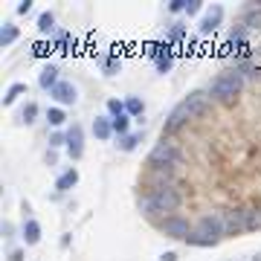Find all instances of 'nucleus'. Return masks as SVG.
Here are the masks:
<instances>
[{"label": "nucleus", "instance_id": "nucleus-1", "mask_svg": "<svg viewBox=\"0 0 261 261\" xmlns=\"http://www.w3.org/2000/svg\"><path fill=\"white\" fill-rule=\"evenodd\" d=\"M224 232H227V229H224V218H218V215H203V218L197 221V227L192 229V238H189V241L206 247V244H215Z\"/></svg>", "mask_w": 261, "mask_h": 261}, {"label": "nucleus", "instance_id": "nucleus-2", "mask_svg": "<svg viewBox=\"0 0 261 261\" xmlns=\"http://www.w3.org/2000/svg\"><path fill=\"white\" fill-rule=\"evenodd\" d=\"M238 90H241V76L238 73H224V76H218L212 81L209 96H215L218 102H232V99L238 96Z\"/></svg>", "mask_w": 261, "mask_h": 261}, {"label": "nucleus", "instance_id": "nucleus-3", "mask_svg": "<svg viewBox=\"0 0 261 261\" xmlns=\"http://www.w3.org/2000/svg\"><path fill=\"white\" fill-rule=\"evenodd\" d=\"M177 206H180V192L174 186H157L151 200H148L151 212H174Z\"/></svg>", "mask_w": 261, "mask_h": 261}, {"label": "nucleus", "instance_id": "nucleus-4", "mask_svg": "<svg viewBox=\"0 0 261 261\" xmlns=\"http://www.w3.org/2000/svg\"><path fill=\"white\" fill-rule=\"evenodd\" d=\"M148 163L154 165V168H165V165H180V151H177V145L174 142H157L154 145V151H151V157H148Z\"/></svg>", "mask_w": 261, "mask_h": 261}, {"label": "nucleus", "instance_id": "nucleus-5", "mask_svg": "<svg viewBox=\"0 0 261 261\" xmlns=\"http://www.w3.org/2000/svg\"><path fill=\"white\" fill-rule=\"evenodd\" d=\"M163 232L165 235H171V238H183V241L192 238V229H189V224H186L183 218H165L163 221Z\"/></svg>", "mask_w": 261, "mask_h": 261}, {"label": "nucleus", "instance_id": "nucleus-6", "mask_svg": "<svg viewBox=\"0 0 261 261\" xmlns=\"http://www.w3.org/2000/svg\"><path fill=\"white\" fill-rule=\"evenodd\" d=\"M209 99L206 93H192L189 99H183V107L189 110V116H203L206 110H209Z\"/></svg>", "mask_w": 261, "mask_h": 261}, {"label": "nucleus", "instance_id": "nucleus-7", "mask_svg": "<svg viewBox=\"0 0 261 261\" xmlns=\"http://www.w3.org/2000/svg\"><path fill=\"white\" fill-rule=\"evenodd\" d=\"M84 136H81V125H73V128L67 130V151H70V157L73 160H78L81 154H84V142H81Z\"/></svg>", "mask_w": 261, "mask_h": 261}, {"label": "nucleus", "instance_id": "nucleus-8", "mask_svg": "<svg viewBox=\"0 0 261 261\" xmlns=\"http://www.w3.org/2000/svg\"><path fill=\"white\" fill-rule=\"evenodd\" d=\"M52 96H55V102H61V104H76V99H78V93H76V87L70 84V81H58L52 90H50Z\"/></svg>", "mask_w": 261, "mask_h": 261}, {"label": "nucleus", "instance_id": "nucleus-9", "mask_svg": "<svg viewBox=\"0 0 261 261\" xmlns=\"http://www.w3.org/2000/svg\"><path fill=\"white\" fill-rule=\"evenodd\" d=\"M221 18H224V9H221V6H212V9L203 15V21H200V32H203V35L215 32V29H218V24H221Z\"/></svg>", "mask_w": 261, "mask_h": 261}, {"label": "nucleus", "instance_id": "nucleus-10", "mask_svg": "<svg viewBox=\"0 0 261 261\" xmlns=\"http://www.w3.org/2000/svg\"><path fill=\"white\" fill-rule=\"evenodd\" d=\"M224 229L235 232V229H247V209H229L224 218Z\"/></svg>", "mask_w": 261, "mask_h": 261}, {"label": "nucleus", "instance_id": "nucleus-11", "mask_svg": "<svg viewBox=\"0 0 261 261\" xmlns=\"http://www.w3.org/2000/svg\"><path fill=\"white\" fill-rule=\"evenodd\" d=\"M38 84L44 87V90H52L55 84H58V67L47 64L44 70H41V78H38Z\"/></svg>", "mask_w": 261, "mask_h": 261}, {"label": "nucleus", "instance_id": "nucleus-12", "mask_svg": "<svg viewBox=\"0 0 261 261\" xmlns=\"http://www.w3.org/2000/svg\"><path fill=\"white\" fill-rule=\"evenodd\" d=\"M186 119H189V110H186V107H183V102H180V104L174 107V113L168 116V122H165V130H177L180 125H183V122H186Z\"/></svg>", "mask_w": 261, "mask_h": 261}, {"label": "nucleus", "instance_id": "nucleus-13", "mask_svg": "<svg viewBox=\"0 0 261 261\" xmlns=\"http://www.w3.org/2000/svg\"><path fill=\"white\" fill-rule=\"evenodd\" d=\"M76 183H78V171H76V168H70V171H64V174L55 180V189H58V192H67V189H73Z\"/></svg>", "mask_w": 261, "mask_h": 261}, {"label": "nucleus", "instance_id": "nucleus-14", "mask_svg": "<svg viewBox=\"0 0 261 261\" xmlns=\"http://www.w3.org/2000/svg\"><path fill=\"white\" fill-rule=\"evenodd\" d=\"M93 133H96L99 139H110V133H113V122L96 116V119H93Z\"/></svg>", "mask_w": 261, "mask_h": 261}, {"label": "nucleus", "instance_id": "nucleus-15", "mask_svg": "<svg viewBox=\"0 0 261 261\" xmlns=\"http://www.w3.org/2000/svg\"><path fill=\"white\" fill-rule=\"evenodd\" d=\"M24 238H26V244H38V241H41V227H38V221H26V224H24Z\"/></svg>", "mask_w": 261, "mask_h": 261}, {"label": "nucleus", "instance_id": "nucleus-16", "mask_svg": "<svg viewBox=\"0 0 261 261\" xmlns=\"http://www.w3.org/2000/svg\"><path fill=\"white\" fill-rule=\"evenodd\" d=\"M21 93H26V84H24V81H15V84L6 90V96H3V104H12L15 99L21 96Z\"/></svg>", "mask_w": 261, "mask_h": 261}, {"label": "nucleus", "instance_id": "nucleus-17", "mask_svg": "<svg viewBox=\"0 0 261 261\" xmlns=\"http://www.w3.org/2000/svg\"><path fill=\"white\" fill-rule=\"evenodd\" d=\"M142 110H145V104H142V99L130 96L128 102H125V113H128V116H139Z\"/></svg>", "mask_w": 261, "mask_h": 261}, {"label": "nucleus", "instance_id": "nucleus-18", "mask_svg": "<svg viewBox=\"0 0 261 261\" xmlns=\"http://www.w3.org/2000/svg\"><path fill=\"white\" fill-rule=\"evenodd\" d=\"M12 41H18V26L3 24V29H0V44H12Z\"/></svg>", "mask_w": 261, "mask_h": 261}, {"label": "nucleus", "instance_id": "nucleus-19", "mask_svg": "<svg viewBox=\"0 0 261 261\" xmlns=\"http://www.w3.org/2000/svg\"><path fill=\"white\" fill-rule=\"evenodd\" d=\"M139 139H142V133H125V136H122V142H119V148H122V151H133Z\"/></svg>", "mask_w": 261, "mask_h": 261}, {"label": "nucleus", "instance_id": "nucleus-20", "mask_svg": "<svg viewBox=\"0 0 261 261\" xmlns=\"http://www.w3.org/2000/svg\"><path fill=\"white\" fill-rule=\"evenodd\" d=\"M52 24H55L52 12H44V15L38 18V29H41V32H52Z\"/></svg>", "mask_w": 261, "mask_h": 261}, {"label": "nucleus", "instance_id": "nucleus-21", "mask_svg": "<svg viewBox=\"0 0 261 261\" xmlns=\"http://www.w3.org/2000/svg\"><path fill=\"white\" fill-rule=\"evenodd\" d=\"M47 119H50V125H64V110H61V107H50V110H47Z\"/></svg>", "mask_w": 261, "mask_h": 261}, {"label": "nucleus", "instance_id": "nucleus-22", "mask_svg": "<svg viewBox=\"0 0 261 261\" xmlns=\"http://www.w3.org/2000/svg\"><path fill=\"white\" fill-rule=\"evenodd\" d=\"M107 110L113 113V119H119V116H125V104H122L119 99H110V102H107Z\"/></svg>", "mask_w": 261, "mask_h": 261}, {"label": "nucleus", "instance_id": "nucleus-23", "mask_svg": "<svg viewBox=\"0 0 261 261\" xmlns=\"http://www.w3.org/2000/svg\"><path fill=\"white\" fill-rule=\"evenodd\" d=\"M55 50H58V52H67V50H73V38H70L67 32H61V35H58V41H55Z\"/></svg>", "mask_w": 261, "mask_h": 261}, {"label": "nucleus", "instance_id": "nucleus-24", "mask_svg": "<svg viewBox=\"0 0 261 261\" xmlns=\"http://www.w3.org/2000/svg\"><path fill=\"white\" fill-rule=\"evenodd\" d=\"M21 116H24V122H35V116H38V104L29 102V104L24 107V113H21Z\"/></svg>", "mask_w": 261, "mask_h": 261}, {"label": "nucleus", "instance_id": "nucleus-25", "mask_svg": "<svg viewBox=\"0 0 261 261\" xmlns=\"http://www.w3.org/2000/svg\"><path fill=\"white\" fill-rule=\"evenodd\" d=\"M110 122H113V130H116V133H122V136H125V130H128V113H125V116H119V119H110Z\"/></svg>", "mask_w": 261, "mask_h": 261}, {"label": "nucleus", "instance_id": "nucleus-26", "mask_svg": "<svg viewBox=\"0 0 261 261\" xmlns=\"http://www.w3.org/2000/svg\"><path fill=\"white\" fill-rule=\"evenodd\" d=\"M261 227V212H247V229Z\"/></svg>", "mask_w": 261, "mask_h": 261}, {"label": "nucleus", "instance_id": "nucleus-27", "mask_svg": "<svg viewBox=\"0 0 261 261\" xmlns=\"http://www.w3.org/2000/svg\"><path fill=\"white\" fill-rule=\"evenodd\" d=\"M186 15H197L200 12V0H186V9H183Z\"/></svg>", "mask_w": 261, "mask_h": 261}, {"label": "nucleus", "instance_id": "nucleus-28", "mask_svg": "<svg viewBox=\"0 0 261 261\" xmlns=\"http://www.w3.org/2000/svg\"><path fill=\"white\" fill-rule=\"evenodd\" d=\"M186 9V0H171L168 3V12H183Z\"/></svg>", "mask_w": 261, "mask_h": 261}, {"label": "nucleus", "instance_id": "nucleus-29", "mask_svg": "<svg viewBox=\"0 0 261 261\" xmlns=\"http://www.w3.org/2000/svg\"><path fill=\"white\" fill-rule=\"evenodd\" d=\"M104 70H107V73L119 70V58H116V55H110V58H107V64H104Z\"/></svg>", "mask_w": 261, "mask_h": 261}, {"label": "nucleus", "instance_id": "nucleus-30", "mask_svg": "<svg viewBox=\"0 0 261 261\" xmlns=\"http://www.w3.org/2000/svg\"><path fill=\"white\" fill-rule=\"evenodd\" d=\"M47 52H50V44H35L32 55H47Z\"/></svg>", "mask_w": 261, "mask_h": 261}, {"label": "nucleus", "instance_id": "nucleus-31", "mask_svg": "<svg viewBox=\"0 0 261 261\" xmlns=\"http://www.w3.org/2000/svg\"><path fill=\"white\" fill-rule=\"evenodd\" d=\"M64 142H67V133H55V136L50 139V145H52V148H55V145H64Z\"/></svg>", "mask_w": 261, "mask_h": 261}, {"label": "nucleus", "instance_id": "nucleus-32", "mask_svg": "<svg viewBox=\"0 0 261 261\" xmlns=\"http://www.w3.org/2000/svg\"><path fill=\"white\" fill-rule=\"evenodd\" d=\"M29 9H32V0H24V3H21V6H18V15H26V12H29Z\"/></svg>", "mask_w": 261, "mask_h": 261}, {"label": "nucleus", "instance_id": "nucleus-33", "mask_svg": "<svg viewBox=\"0 0 261 261\" xmlns=\"http://www.w3.org/2000/svg\"><path fill=\"white\" fill-rule=\"evenodd\" d=\"M9 261H24V253H21V250H12V256H9Z\"/></svg>", "mask_w": 261, "mask_h": 261}, {"label": "nucleus", "instance_id": "nucleus-34", "mask_svg": "<svg viewBox=\"0 0 261 261\" xmlns=\"http://www.w3.org/2000/svg\"><path fill=\"white\" fill-rule=\"evenodd\" d=\"M160 261H177V253H163V256H160Z\"/></svg>", "mask_w": 261, "mask_h": 261}, {"label": "nucleus", "instance_id": "nucleus-35", "mask_svg": "<svg viewBox=\"0 0 261 261\" xmlns=\"http://www.w3.org/2000/svg\"><path fill=\"white\" fill-rule=\"evenodd\" d=\"M171 38H174V41H177V38H183V26H174V29H171Z\"/></svg>", "mask_w": 261, "mask_h": 261}]
</instances>
